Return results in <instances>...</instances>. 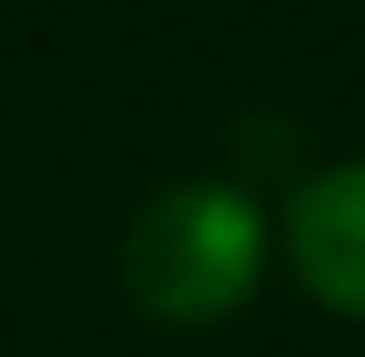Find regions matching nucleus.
Here are the masks:
<instances>
[{"instance_id": "obj_1", "label": "nucleus", "mask_w": 365, "mask_h": 357, "mask_svg": "<svg viewBox=\"0 0 365 357\" xmlns=\"http://www.w3.org/2000/svg\"><path fill=\"white\" fill-rule=\"evenodd\" d=\"M264 249H272V225L257 195H241L233 179H179L148 195L140 217L125 225L117 272L133 311L163 326H218L257 295Z\"/></svg>"}, {"instance_id": "obj_2", "label": "nucleus", "mask_w": 365, "mask_h": 357, "mask_svg": "<svg viewBox=\"0 0 365 357\" xmlns=\"http://www.w3.org/2000/svg\"><path fill=\"white\" fill-rule=\"evenodd\" d=\"M280 241H288V272L303 280L311 303L365 319V155H342L295 187Z\"/></svg>"}]
</instances>
